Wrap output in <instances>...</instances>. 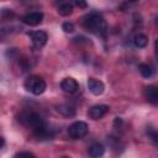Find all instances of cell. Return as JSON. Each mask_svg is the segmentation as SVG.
Masks as SVG:
<instances>
[{"label": "cell", "instance_id": "6da1fadb", "mask_svg": "<svg viewBox=\"0 0 158 158\" xmlns=\"http://www.w3.org/2000/svg\"><path fill=\"white\" fill-rule=\"evenodd\" d=\"M21 122L30 127L33 133L40 138H51L53 136L52 130L46 125L44 120L36 112H25L21 115Z\"/></svg>", "mask_w": 158, "mask_h": 158}, {"label": "cell", "instance_id": "7a4b0ae2", "mask_svg": "<svg viewBox=\"0 0 158 158\" xmlns=\"http://www.w3.org/2000/svg\"><path fill=\"white\" fill-rule=\"evenodd\" d=\"M81 25L86 31L101 37H104L107 31L105 19L98 12H89L88 15H85L81 20Z\"/></svg>", "mask_w": 158, "mask_h": 158}, {"label": "cell", "instance_id": "3957f363", "mask_svg": "<svg viewBox=\"0 0 158 158\" xmlns=\"http://www.w3.org/2000/svg\"><path fill=\"white\" fill-rule=\"evenodd\" d=\"M23 86L31 94H33V95H41V94L44 93V90L47 88V84H46L44 79H42L41 77H38V75H30L25 80Z\"/></svg>", "mask_w": 158, "mask_h": 158}, {"label": "cell", "instance_id": "277c9868", "mask_svg": "<svg viewBox=\"0 0 158 158\" xmlns=\"http://www.w3.org/2000/svg\"><path fill=\"white\" fill-rule=\"evenodd\" d=\"M88 131H89V127L84 121H75L68 127V135L74 139L85 137Z\"/></svg>", "mask_w": 158, "mask_h": 158}, {"label": "cell", "instance_id": "5b68a950", "mask_svg": "<svg viewBox=\"0 0 158 158\" xmlns=\"http://www.w3.org/2000/svg\"><path fill=\"white\" fill-rule=\"evenodd\" d=\"M27 36L31 38L33 47L36 48H42L46 43H47V33L44 31H28Z\"/></svg>", "mask_w": 158, "mask_h": 158}, {"label": "cell", "instance_id": "8992f818", "mask_svg": "<svg viewBox=\"0 0 158 158\" xmlns=\"http://www.w3.org/2000/svg\"><path fill=\"white\" fill-rule=\"evenodd\" d=\"M107 111H109V106H107V105H102V104H100V105H94V106H91V107L89 109L88 116H89L90 118H93V120H99V118H101L102 116H105V115L107 114Z\"/></svg>", "mask_w": 158, "mask_h": 158}, {"label": "cell", "instance_id": "52a82bcc", "mask_svg": "<svg viewBox=\"0 0 158 158\" xmlns=\"http://www.w3.org/2000/svg\"><path fill=\"white\" fill-rule=\"evenodd\" d=\"M42 20H43V14L40 11L30 12L22 17V22L25 25H28V26H37L42 22Z\"/></svg>", "mask_w": 158, "mask_h": 158}, {"label": "cell", "instance_id": "ba28073f", "mask_svg": "<svg viewBox=\"0 0 158 158\" xmlns=\"http://www.w3.org/2000/svg\"><path fill=\"white\" fill-rule=\"evenodd\" d=\"M143 94H144V98L147 99L148 102H151L152 105H157L158 106V86L149 85V86L144 88Z\"/></svg>", "mask_w": 158, "mask_h": 158}, {"label": "cell", "instance_id": "9c48e42d", "mask_svg": "<svg viewBox=\"0 0 158 158\" xmlns=\"http://www.w3.org/2000/svg\"><path fill=\"white\" fill-rule=\"evenodd\" d=\"M60 88L65 91V93H69V94H73V93H77L78 89H79V84L75 79L73 78H64L60 83Z\"/></svg>", "mask_w": 158, "mask_h": 158}, {"label": "cell", "instance_id": "30bf717a", "mask_svg": "<svg viewBox=\"0 0 158 158\" xmlns=\"http://www.w3.org/2000/svg\"><path fill=\"white\" fill-rule=\"evenodd\" d=\"M88 88L89 90L94 94V95H101L104 93V83L99 79H95V78H89L88 80Z\"/></svg>", "mask_w": 158, "mask_h": 158}, {"label": "cell", "instance_id": "8fae6325", "mask_svg": "<svg viewBox=\"0 0 158 158\" xmlns=\"http://www.w3.org/2000/svg\"><path fill=\"white\" fill-rule=\"evenodd\" d=\"M104 152H105L104 146L101 143H98V142L93 143L88 149V154L90 158H100V157H102Z\"/></svg>", "mask_w": 158, "mask_h": 158}, {"label": "cell", "instance_id": "7c38bea8", "mask_svg": "<svg viewBox=\"0 0 158 158\" xmlns=\"http://www.w3.org/2000/svg\"><path fill=\"white\" fill-rule=\"evenodd\" d=\"M133 43L136 47L138 48H143L147 46L148 43V37L144 35V33H137L135 37H133Z\"/></svg>", "mask_w": 158, "mask_h": 158}, {"label": "cell", "instance_id": "4fadbf2b", "mask_svg": "<svg viewBox=\"0 0 158 158\" xmlns=\"http://www.w3.org/2000/svg\"><path fill=\"white\" fill-rule=\"evenodd\" d=\"M57 110L64 116H73L75 114V109L69 104H62V105L57 106Z\"/></svg>", "mask_w": 158, "mask_h": 158}, {"label": "cell", "instance_id": "5bb4252c", "mask_svg": "<svg viewBox=\"0 0 158 158\" xmlns=\"http://www.w3.org/2000/svg\"><path fill=\"white\" fill-rule=\"evenodd\" d=\"M73 12V5L70 2H63L58 6V14L62 16H68Z\"/></svg>", "mask_w": 158, "mask_h": 158}, {"label": "cell", "instance_id": "9a60e30c", "mask_svg": "<svg viewBox=\"0 0 158 158\" xmlns=\"http://www.w3.org/2000/svg\"><path fill=\"white\" fill-rule=\"evenodd\" d=\"M138 70H139V73L142 74V77H144V78H149V77H152V74H153V69L151 68V65H148V64H146V63H141V64L138 65Z\"/></svg>", "mask_w": 158, "mask_h": 158}, {"label": "cell", "instance_id": "2e32d148", "mask_svg": "<svg viewBox=\"0 0 158 158\" xmlns=\"http://www.w3.org/2000/svg\"><path fill=\"white\" fill-rule=\"evenodd\" d=\"M147 135H148L149 138L153 141V143L158 147V131L154 130V128H149V130H147Z\"/></svg>", "mask_w": 158, "mask_h": 158}, {"label": "cell", "instance_id": "e0dca14e", "mask_svg": "<svg viewBox=\"0 0 158 158\" xmlns=\"http://www.w3.org/2000/svg\"><path fill=\"white\" fill-rule=\"evenodd\" d=\"M62 30L67 33H72V32H74V25L72 22H63Z\"/></svg>", "mask_w": 158, "mask_h": 158}, {"label": "cell", "instance_id": "ac0fdd59", "mask_svg": "<svg viewBox=\"0 0 158 158\" xmlns=\"http://www.w3.org/2000/svg\"><path fill=\"white\" fill-rule=\"evenodd\" d=\"M14 158H36L31 152H20L14 156Z\"/></svg>", "mask_w": 158, "mask_h": 158}, {"label": "cell", "instance_id": "d6986e66", "mask_svg": "<svg viewBox=\"0 0 158 158\" xmlns=\"http://www.w3.org/2000/svg\"><path fill=\"white\" fill-rule=\"evenodd\" d=\"M75 5L80 6V7H85V6H86V4H85L84 1H75Z\"/></svg>", "mask_w": 158, "mask_h": 158}, {"label": "cell", "instance_id": "ffe728a7", "mask_svg": "<svg viewBox=\"0 0 158 158\" xmlns=\"http://www.w3.org/2000/svg\"><path fill=\"white\" fill-rule=\"evenodd\" d=\"M154 48H156V56H157V59H158V40L154 43Z\"/></svg>", "mask_w": 158, "mask_h": 158}, {"label": "cell", "instance_id": "44dd1931", "mask_svg": "<svg viewBox=\"0 0 158 158\" xmlns=\"http://www.w3.org/2000/svg\"><path fill=\"white\" fill-rule=\"evenodd\" d=\"M4 146H5V139L4 137H1V148H4Z\"/></svg>", "mask_w": 158, "mask_h": 158}, {"label": "cell", "instance_id": "7402d4cb", "mask_svg": "<svg viewBox=\"0 0 158 158\" xmlns=\"http://www.w3.org/2000/svg\"><path fill=\"white\" fill-rule=\"evenodd\" d=\"M63 158H68V157H63Z\"/></svg>", "mask_w": 158, "mask_h": 158}]
</instances>
